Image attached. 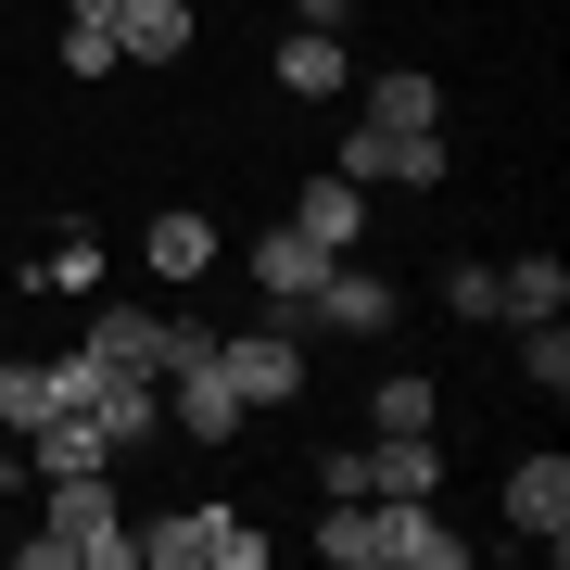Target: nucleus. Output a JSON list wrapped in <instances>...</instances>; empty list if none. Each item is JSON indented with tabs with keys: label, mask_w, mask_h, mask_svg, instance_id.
<instances>
[{
	"label": "nucleus",
	"mask_w": 570,
	"mask_h": 570,
	"mask_svg": "<svg viewBox=\"0 0 570 570\" xmlns=\"http://www.w3.org/2000/svg\"><path fill=\"white\" fill-rule=\"evenodd\" d=\"M216 367H228V393H242V406H292V393H305V343H292L279 317L216 330Z\"/></svg>",
	"instance_id": "39448f33"
},
{
	"label": "nucleus",
	"mask_w": 570,
	"mask_h": 570,
	"mask_svg": "<svg viewBox=\"0 0 570 570\" xmlns=\"http://www.w3.org/2000/svg\"><path fill=\"white\" fill-rule=\"evenodd\" d=\"M367 127H444V77H419V63L367 77Z\"/></svg>",
	"instance_id": "dca6fc26"
},
{
	"label": "nucleus",
	"mask_w": 570,
	"mask_h": 570,
	"mask_svg": "<svg viewBox=\"0 0 570 570\" xmlns=\"http://www.w3.org/2000/svg\"><path fill=\"white\" fill-rule=\"evenodd\" d=\"M266 546L242 532V508H178V520H153L140 532V570H254Z\"/></svg>",
	"instance_id": "f03ea898"
},
{
	"label": "nucleus",
	"mask_w": 570,
	"mask_h": 570,
	"mask_svg": "<svg viewBox=\"0 0 570 570\" xmlns=\"http://www.w3.org/2000/svg\"><path fill=\"white\" fill-rule=\"evenodd\" d=\"M63 77H115V26H63Z\"/></svg>",
	"instance_id": "6ab92c4d"
},
{
	"label": "nucleus",
	"mask_w": 570,
	"mask_h": 570,
	"mask_svg": "<svg viewBox=\"0 0 570 570\" xmlns=\"http://www.w3.org/2000/svg\"><path fill=\"white\" fill-rule=\"evenodd\" d=\"M51 406H89V355H13L0 367V431H39Z\"/></svg>",
	"instance_id": "6e6552de"
},
{
	"label": "nucleus",
	"mask_w": 570,
	"mask_h": 570,
	"mask_svg": "<svg viewBox=\"0 0 570 570\" xmlns=\"http://www.w3.org/2000/svg\"><path fill=\"white\" fill-rule=\"evenodd\" d=\"M127 13V0H63V26H115Z\"/></svg>",
	"instance_id": "4be33fe9"
},
{
	"label": "nucleus",
	"mask_w": 570,
	"mask_h": 570,
	"mask_svg": "<svg viewBox=\"0 0 570 570\" xmlns=\"http://www.w3.org/2000/svg\"><path fill=\"white\" fill-rule=\"evenodd\" d=\"M26 444H39V482H77V469H115V431L89 419V406H51L39 431H26Z\"/></svg>",
	"instance_id": "9b49d317"
},
{
	"label": "nucleus",
	"mask_w": 570,
	"mask_h": 570,
	"mask_svg": "<svg viewBox=\"0 0 570 570\" xmlns=\"http://www.w3.org/2000/svg\"><path fill=\"white\" fill-rule=\"evenodd\" d=\"M355 494H444V444H431V431H381V444H355Z\"/></svg>",
	"instance_id": "1a4fd4ad"
},
{
	"label": "nucleus",
	"mask_w": 570,
	"mask_h": 570,
	"mask_svg": "<svg viewBox=\"0 0 570 570\" xmlns=\"http://www.w3.org/2000/svg\"><path fill=\"white\" fill-rule=\"evenodd\" d=\"M165 431H190V444H242V393H228V367H216V343L165 367Z\"/></svg>",
	"instance_id": "423d86ee"
},
{
	"label": "nucleus",
	"mask_w": 570,
	"mask_h": 570,
	"mask_svg": "<svg viewBox=\"0 0 570 570\" xmlns=\"http://www.w3.org/2000/svg\"><path fill=\"white\" fill-rule=\"evenodd\" d=\"M343 13L355 0H292V26H330V39H343Z\"/></svg>",
	"instance_id": "412c9836"
},
{
	"label": "nucleus",
	"mask_w": 570,
	"mask_h": 570,
	"mask_svg": "<svg viewBox=\"0 0 570 570\" xmlns=\"http://www.w3.org/2000/svg\"><path fill=\"white\" fill-rule=\"evenodd\" d=\"M355 190H444V127H343Z\"/></svg>",
	"instance_id": "7ed1b4c3"
},
{
	"label": "nucleus",
	"mask_w": 570,
	"mask_h": 570,
	"mask_svg": "<svg viewBox=\"0 0 570 570\" xmlns=\"http://www.w3.org/2000/svg\"><path fill=\"white\" fill-rule=\"evenodd\" d=\"M190 51V0H127L115 13V63H178Z\"/></svg>",
	"instance_id": "f8f14e48"
},
{
	"label": "nucleus",
	"mask_w": 570,
	"mask_h": 570,
	"mask_svg": "<svg viewBox=\"0 0 570 570\" xmlns=\"http://www.w3.org/2000/svg\"><path fill=\"white\" fill-rule=\"evenodd\" d=\"M469 546L444 532L431 494H367V570H456Z\"/></svg>",
	"instance_id": "20e7f679"
},
{
	"label": "nucleus",
	"mask_w": 570,
	"mask_h": 570,
	"mask_svg": "<svg viewBox=\"0 0 570 570\" xmlns=\"http://www.w3.org/2000/svg\"><path fill=\"white\" fill-rule=\"evenodd\" d=\"M13 558L26 570H140V532L115 520L102 469H77V482H51V508H39V532H26Z\"/></svg>",
	"instance_id": "f257e3e1"
},
{
	"label": "nucleus",
	"mask_w": 570,
	"mask_h": 570,
	"mask_svg": "<svg viewBox=\"0 0 570 570\" xmlns=\"http://www.w3.org/2000/svg\"><path fill=\"white\" fill-rule=\"evenodd\" d=\"M444 305H456V317H508V305H494V266H456V279H444Z\"/></svg>",
	"instance_id": "aec40b11"
},
{
	"label": "nucleus",
	"mask_w": 570,
	"mask_h": 570,
	"mask_svg": "<svg viewBox=\"0 0 570 570\" xmlns=\"http://www.w3.org/2000/svg\"><path fill=\"white\" fill-rule=\"evenodd\" d=\"M292 228H305V242H330V254H355V228H367V190L343 178V165H330V178H305V204H292Z\"/></svg>",
	"instance_id": "ddd939ff"
},
{
	"label": "nucleus",
	"mask_w": 570,
	"mask_h": 570,
	"mask_svg": "<svg viewBox=\"0 0 570 570\" xmlns=\"http://www.w3.org/2000/svg\"><path fill=\"white\" fill-rule=\"evenodd\" d=\"M367 431H431V381H406V367H393V381L367 393Z\"/></svg>",
	"instance_id": "a211bd4d"
},
{
	"label": "nucleus",
	"mask_w": 570,
	"mask_h": 570,
	"mask_svg": "<svg viewBox=\"0 0 570 570\" xmlns=\"http://www.w3.org/2000/svg\"><path fill=\"white\" fill-rule=\"evenodd\" d=\"M494 305H508V317H558V305H570V266H558V254L494 266Z\"/></svg>",
	"instance_id": "f3484780"
},
{
	"label": "nucleus",
	"mask_w": 570,
	"mask_h": 570,
	"mask_svg": "<svg viewBox=\"0 0 570 570\" xmlns=\"http://www.w3.org/2000/svg\"><path fill=\"white\" fill-rule=\"evenodd\" d=\"M330 266H343L330 242H305V228H266V242H254V292H266V305H305Z\"/></svg>",
	"instance_id": "9d476101"
},
{
	"label": "nucleus",
	"mask_w": 570,
	"mask_h": 570,
	"mask_svg": "<svg viewBox=\"0 0 570 570\" xmlns=\"http://www.w3.org/2000/svg\"><path fill=\"white\" fill-rule=\"evenodd\" d=\"M508 532H520L532 558H558V546H570V456H558V444L508 469Z\"/></svg>",
	"instance_id": "0eeeda50"
},
{
	"label": "nucleus",
	"mask_w": 570,
	"mask_h": 570,
	"mask_svg": "<svg viewBox=\"0 0 570 570\" xmlns=\"http://www.w3.org/2000/svg\"><path fill=\"white\" fill-rule=\"evenodd\" d=\"M140 254H153V279H204V266H216V216H190V204H178V216H153V228H140Z\"/></svg>",
	"instance_id": "4468645a"
},
{
	"label": "nucleus",
	"mask_w": 570,
	"mask_h": 570,
	"mask_svg": "<svg viewBox=\"0 0 570 570\" xmlns=\"http://www.w3.org/2000/svg\"><path fill=\"white\" fill-rule=\"evenodd\" d=\"M279 89L292 102H330V89H343V39H330V26H292L279 39Z\"/></svg>",
	"instance_id": "2eb2a0df"
}]
</instances>
